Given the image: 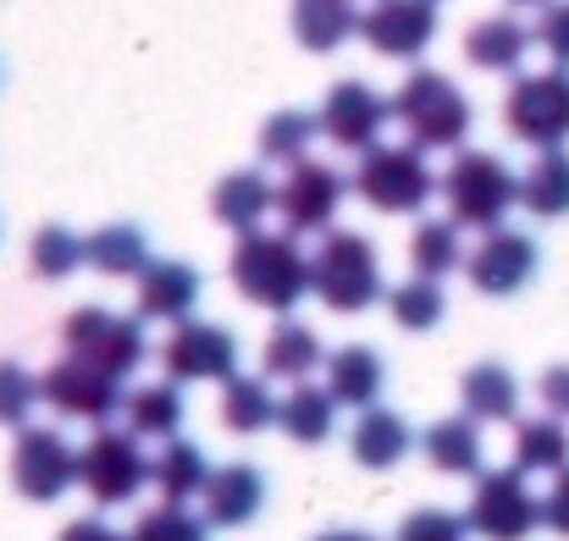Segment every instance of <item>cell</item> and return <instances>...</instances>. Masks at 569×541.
<instances>
[{
  "mask_svg": "<svg viewBox=\"0 0 569 541\" xmlns=\"http://www.w3.org/2000/svg\"><path fill=\"white\" fill-rule=\"evenodd\" d=\"M232 288L271 315H293L310 299V254L299 249L293 232H243L232 260H227Z\"/></svg>",
  "mask_w": 569,
  "mask_h": 541,
  "instance_id": "6da1fadb",
  "label": "cell"
},
{
  "mask_svg": "<svg viewBox=\"0 0 569 541\" xmlns=\"http://www.w3.org/2000/svg\"><path fill=\"white\" fill-rule=\"evenodd\" d=\"M310 293L332 310V315H360L387 299V277H381L377 243L349 232V227H332L321 232L316 254H310Z\"/></svg>",
  "mask_w": 569,
  "mask_h": 541,
  "instance_id": "7a4b0ae2",
  "label": "cell"
},
{
  "mask_svg": "<svg viewBox=\"0 0 569 541\" xmlns=\"http://www.w3.org/2000/svg\"><path fill=\"white\" fill-rule=\"evenodd\" d=\"M392 122L409 133L415 150H465L476 111H470L465 89H459L448 72L415 67V72L403 78V89L392 94Z\"/></svg>",
  "mask_w": 569,
  "mask_h": 541,
  "instance_id": "3957f363",
  "label": "cell"
},
{
  "mask_svg": "<svg viewBox=\"0 0 569 541\" xmlns=\"http://www.w3.org/2000/svg\"><path fill=\"white\" fill-rule=\"evenodd\" d=\"M437 193L448 199V216L470 232H492L509 221V210L520 204V178L503 156L492 150H453L448 172L437 178Z\"/></svg>",
  "mask_w": 569,
  "mask_h": 541,
  "instance_id": "277c9868",
  "label": "cell"
},
{
  "mask_svg": "<svg viewBox=\"0 0 569 541\" xmlns=\"http://www.w3.org/2000/svg\"><path fill=\"white\" fill-rule=\"evenodd\" d=\"M349 188L381 216H420L437 199V172L426 167V150L415 144H377L360 156Z\"/></svg>",
  "mask_w": 569,
  "mask_h": 541,
  "instance_id": "5b68a950",
  "label": "cell"
},
{
  "mask_svg": "<svg viewBox=\"0 0 569 541\" xmlns=\"http://www.w3.org/2000/svg\"><path fill=\"white\" fill-rule=\"evenodd\" d=\"M503 122L531 150H565L569 144V67L515 72V83L503 94Z\"/></svg>",
  "mask_w": 569,
  "mask_h": 541,
  "instance_id": "8992f818",
  "label": "cell"
},
{
  "mask_svg": "<svg viewBox=\"0 0 569 541\" xmlns=\"http://www.w3.org/2000/svg\"><path fill=\"white\" fill-rule=\"evenodd\" d=\"M61 349L78 354V360L111 370L117 381H128L139 364L150 360V338H144V321L139 315H117L106 304H83L67 315L61 327Z\"/></svg>",
  "mask_w": 569,
  "mask_h": 541,
  "instance_id": "52a82bcc",
  "label": "cell"
},
{
  "mask_svg": "<svg viewBox=\"0 0 569 541\" xmlns=\"http://www.w3.org/2000/svg\"><path fill=\"white\" fill-rule=\"evenodd\" d=\"M78 487H83L100 509L133 503V498L150 487V459H144L139 437L100 425V431L78 448Z\"/></svg>",
  "mask_w": 569,
  "mask_h": 541,
  "instance_id": "ba28073f",
  "label": "cell"
},
{
  "mask_svg": "<svg viewBox=\"0 0 569 541\" xmlns=\"http://www.w3.org/2000/svg\"><path fill=\"white\" fill-rule=\"evenodd\" d=\"M465 520H470V537L526 541L542 525V498L531 492V475H526L520 464H509V470H481Z\"/></svg>",
  "mask_w": 569,
  "mask_h": 541,
  "instance_id": "9c48e42d",
  "label": "cell"
},
{
  "mask_svg": "<svg viewBox=\"0 0 569 541\" xmlns=\"http://www.w3.org/2000/svg\"><path fill=\"white\" fill-rule=\"evenodd\" d=\"M11 487L28 503H56L78 487V448L56 425H22L11 442Z\"/></svg>",
  "mask_w": 569,
  "mask_h": 541,
  "instance_id": "30bf717a",
  "label": "cell"
},
{
  "mask_svg": "<svg viewBox=\"0 0 569 541\" xmlns=\"http://www.w3.org/2000/svg\"><path fill=\"white\" fill-rule=\"evenodd\" d=\"M355 188L349 178L338 172V167H327V161H293L288 167V178L277 188V210H282V227L293 232V238H321V232H332V221H338V210H343V199H349Z\"/></svg>",
  "mask_w": 569,
  "mask_h": 541,
  "instance_id": "8fae6325",
  "label": "cell"
},
{
  "mask_svg": "<svg viewBox=\"0 0 569 541\" xmlns=\"http://www.w3.org/2000/svg\"><path fill=\"white\" fill-rule=\"evenodd\" d=\"M537 271H542V249H537V238L520 232V227H492V232H481V243L465 254V277H470V288L487 293V299H515L520 288L537 282Z\"/></svg>",
  "mask_w": 569,
  "mask_h": 541,
  "instance_id": "7c38bea8",
  "label": "cell"
},
{
  "mask_svg": "<svg viewBox=\"0 0 569 541\" xmlns=\"http://www.w3.org/2000/svg\"><path fill=\"white\" fill-rule=\"evenodd\" d=\"M39 392H44V403H50L61 420H83V425H106L111 414H122V398H128L111 370L78 360V354L50 364V370L39 375Z\"/></svg>",
  "mask_w": 569,
  "mask_h": 541,
  "instance_id": "4fadbf2b",
  "label": "cell"
},
{
  "mask_svg": "<svg viewBox=\"0 0 569 541\" xmlns=\"http://www.w3.org/2000/svg\"><path fill=\"white\" fill-rule=\"evenodd\" d=\"M316 117H321V139H332L349 156H366V150H377L381 128L392 122V100H381L366 78H343L327 89Z\"/></svg>",
  "mask_w": 569,
  "mask_h": 541,
  "instance_id": "5bb4252c",
  "label": "cell"
},
{
  "mask_svg": "<svg viewBox=\"0 0 569 541\" xmlns=\"http://www.w3.org/2000/svg\"><path fill=\"white\" fill-rule=\"evenodd\" d=\"M161 364H167V375L178 387H189V381H227V375H238V338L227 327H216V321H193L189 315L161 343Z\"/></svg>",
  "mask_w": 569,
  "mask_h": 541,
  "instance_id": "9a60e30c",
  "label": "cell"
},
{
  "mask_svg": "<svg viewBox=\"0 0 569 541\" xmlns=\"http://www.w3.org/2000/svg\"><path fill=\"white\" fill-rule=\"evenodd\" d=\"M437 28H442L437 0H377V6H366V17H360V39H366L377 56H387V61H415V56H426L431 39H437Z\"/></svg>",
  "mask_w": 569,
  "mask_h": 541,
  "instance_id": "2e32d148",
  "label": "cell"
},
{
  "mask_svg": "<svg viewBox=\"0 0 569 541\" xmlns=\"http://www.w3.org/2000/svg\"><path fill=\"white\" fill-rule=\"evenodd\" d=\"M199 293H204V282H199V271L189 260H150L133 277V315L178 327V321H189L199 310Z\"/></svg>",
  "mask_w": 569,
  "mask_h": 541,
  "instance_id": "e0dca14e",
  "label": "cell"
},
{
  "mask_svg": "<svg viewBox=\"0 0 569 541\" xmlns=\"http://www.w3.org/2000/svg\"><path fill=\"white\" fill-rule=\"evenodd\" d=\"M266 509V475L254 464H221L204 481V520L216 531H243Z\"/></svg>",
  "mask_w": 569,
  "mask_h": 541,
  "instance_id": "ac0fdd59",
  "label": "cell"
},
{
  "mask_svg": "<svg viewBox=\"0 0 569 541\" xmlns=\"http://www.w3.org/2000/svg\"><path fill=\"white\" fill-rule=\"evenodd\" d=\"M420 453L437 475H481L487 470V437L470 414H442L420 431Z\"/></svg>",
  "mask_w": 569,
  "mask_h": 541,
  "instance_id": "d6986e66",
  "label": "cell"
},
{
  "mask_svg": "<svg viewBox=\"0 0 569 541\" xmlns=\"http://www.w3.org/2000/svg\"><path fill=\"white\" fill-rule=\"evenodd\" d=\"M415 448H420L415 425H409L398 409H381V403L360 409V420H355V431H349V453H355L360 470H392V464H403Z\"/></svg>",
  "mask_w": 569,
  "mask_h": 541,
  "instance_id": "ffe728a7",
  "label": "cell"
},
{
  "mask_svg": "<svg viewBox=\"0 0 569 541\" xmlns=\"http://www.w3.org/2000/svg\"><path fill=\"white\" fill-rule=\"evenodd\" d=\"M531 28L515 17V11H498V17H481L470 33H465V61L481 67V72H520L526 56H531Z\"/></svg>",
  "mask_w": 569,
  "mask_h": 541,
  "instance_id": "44dd1931",
  "label": "cell"
},
{
  "mask_svg": "<svg viewBox=\"0 0 569 541\" xmlns=\"http://www.w3.org/2000/svg\"><path fill=\"white\" fill-rule=\"evenodd\" d=\"M122 414H128V431H133L139 442H172V437L183 431V420H189V398H183V387L167 375V381L133 387V392L122 398Z\"/></svg>",
  "mask_w": 569,
  "mask_h": 541,
  "instance_id": "7402d4cb",
  "label": "cell"
},
{
  "mask_svg": "<svg viewBox=\"0 0 569 541\" xmlns=\"http://www.w3.org/2000/svg\"><path fill=\"white\" fill-rule=\"evenodd\" d=\"M459 403L470 420L481 425H503V420H520V375L498 360H481L465 370L459 381Z\"/></svg>",
  "mask_w": 569,
  "mask_h": 541,
  "instance_id": "603a6c76",
  "label": "cell"
},
{
  "mask_svg": "<svg viewBox=\"0 0 569 541\" xmlns=\"http://www.w3.org/2000/svg\"><path fill=\"white\" fill-rule=\"evenodd\" d=\"M327 392L338 398V409H355V414L381 403V392H387V364H381V354L366 349V343H349V349L327 354Z\"/></svg>",
  "mask_w": 569,
  "mask_h": 541,
  "instance_id": "cb8c5ba5",
  "label": "cell"
},
{
  "mask_svg": "<svg viewBox=\"0 0 569 541\" xmlns=\"http://www.w3.org/2000/svg\"><path fill=\"white\" fill-rule=\"evenodd\" d=\"M210 210L227 232L243 238V232H260V221L277 210V188H271L266 172H227L210 193Z\"/></svg>",
  "mask_w": 569,
  "mask_h": 541,
  "instance_id": "d4e9b609",
  "label": "cell"
},
{
  "mask_svg": "<svg viewBox=\"0 0 569 541\" xmlns=\"http://www.w3.org/2000/svg\"><path fill=\"white\" fill-rule=\"evenodd\" d=\"M360 0H293V39L310 56H332L360 33Z\"/></svg>",
  "mask_w": 569,
  "mask_h": 541,
  "instance_id": "484cf974",
  "label": "cell"
},
{
  "mask_svg": "<svg viewBox=\"0 0 569 541\" xmlns=\"http://www.w3.org/2000/svg\"><path fill=\"white\" fill-rule=\"evenodd\" d=\"M316 364H327V343L316 338V327L305 321H277L266 349H260V370L277 381H310Z\"/></svg>",
  "mask_w": 569,
  "mask_h": 541,
  "instance_id": "4316f807",
  "label": "cell"
},
{
  "mask_svg": "<svg viewBox=\"0 0 569 541\" xmlns=\"http://www.w3.org/2000/svg\"><path fill=\"white\" fill-rule=\"evenodd\" d=\"M156 254H150V238L139 232V227H128V221H111V227H94L89 238H83V266L89 271H100V277H139L144 266H150Z\"/></svg>",
  "mask_w": 569,
  "mask_h": 541,
  "instance_id": "83f0119b",
  "label": "cell"
},
{
  "mask_svg": "<svg viewBox=\"0 0 569 541\" xmlns=\"http://www.w3.org/2000/svg\"><path fill=\"white\" fill-rule=\"evenodd\" d=\"M277 409H282V398L271 392V375H227L221 381V409L216 414L232 437H254V431L277 425Z\"/></svg>",
  "mask_w": 569,
  "mask_h": 541,
  "instance_id": "f1b7e54d",
  "label": "cell"
},
{
  "mask_svg": "<svg viewBox=\"0 0 569 541\" xmlns=\"http://www.w3.org/2000/svg\"><path fill=\"white\" fill-rule=\"evenodd\" d=\"M204 481H210V459H204V448L189 442V437H172V442L150 459V487L161 492V503L204 498Z\"/></svg>",
  "mask_w": 569,
  "mask_h": 541,
  "instance_id": "f546056e",
  "label": "cell"
},
{
  "mask_svg": "<svg viewBox=\"0 0 569 541\" xmlns=\"http://www.w3.org/2000/svg\"><path fill=\"white\" fill-rule=\"evenodd\" d=\"M465 227L453 221V216H426L415 232H409V271L415 277H431V282H442L448 271H465V238H459Z\"/></svg>",
  "mask_w": 569,
  "mask_h": 541,
  "instance_id": "4dcf8cb0",
  "label": "cell"
},
{
  "mask_svg": "<svg viewBox=\"0 0 569 541\" xmlns=\"http://www.w3.org/2000/svg\"><path fill=\"white\" fill-rule=\"evenodd\" d=\"M277 425L299 442V448H321L338 431V398L316 381H293V392L277 409Z\"/></svg>",
  "mask_w": 569,
  "mask_h": 541,
  "instance_id": "1f68e13d",
  "label": "cell"
},
{
  "mask_svg": "<svg viewBox=\"0 0 569 541\" xmlns=\"http://www.w3.org/2000/svg\"><path fill=\"white\" fill-rule=\"evenodd\" d=\"M515 464L526 475H559L569 464V420L559 414L515 420Z\"/></svg>",
  "mask_w": 569,
  "mask_h": 541,
  "instance_id": "d6a6232c",
  "label": "cell"
},
{
  "mask_svg": "<svg viewBox=\"0 0 569 541\" xmlns=\"http://www.w3.org/2000/svg\"><path fill=\"white\" fill-rule=\"evenodd\" d=\"M520 204H526L537 221L569 216V150H537L531 172L520 178Z\"/></svg>",
  "mask_w": 569,
  "mask_h": 541,
  "instance_id": "836d02e7",
  "label": "cell"
},
{
  "mask_svg": "<svg viewBox=\"0 0 569 541\" xmlns=\"http://www.w3.org/2000/svg\"><path fill=\"white\" fill-rule=\"evenodd\" d=\"M387 315H392L403 332H431V327L448 315V293H442V282H431V277H403L398 288H387Z\"/></svg>",
  "mask_w": 569,
  "mask_h": 541,
  "instance_id": "e575fe53",
  "label": "cell"
},
{
  "mask_svg": "<svg viewBox=\"0 0 569 541\" xmlns=\"http://www.w3.org/2000/svg\"><path fill=\"white\" fill-rule=\"evenodd\" d=\"M316 133H321V117H316V111H277V117H266V128H260V161L293 167V161L310 156Z\"/></svg>",
  "mask_w": 569,
  "mask_h": 541,
  "instance_id": "d590c367",
  "label": "cell"
},
{
  "mask_svg": "<svg viewBox=\"0 0 569 541\" xmlns=\"http://www.w3.org/2000/svg\"><path fill=\"white\" fill-rule=\"evenodd\" d=\"M28 266L44 282H67V277L83 271V238L72 227H39L33 243H28Z\"/></svg>",
  "mask_w": 569,
  "mask_h": 541,
  "instance_id": "8d00e7d4",
  "label": "cell"
},
{
  "mask_svg": "<svg viewBox=\"0 0 569 541\" xmlns=\"http://www.w3.org/2000/svg\"><path fill=\"white\" fill-rule=\"evenodd\" d=\"M128 541H210V520L189 514V503H156L133 520Z\"/></svg>",
  "mask_w": 569,
  "mask_h": 541,
  "instance_id": "74e56055",
  "label": "cell"
},
{
  "mask_svg": "<svg viewBox=\"0 0 569 541\" xmlns=\"http://www.w3.org/2000/svg\"><path fill=\"white\" fill-rule=\"evenodd\" d=\"M39 403H44L39 375H33L28 364L0 360V425H11V431L33 425V409H39Z\"/></svg>",
  "mask_w": 569,
  "mask_h": 541,
  "instance_id": "f35d334b",
  "label": "cell"
},
{
  "mask_svg": "<svg viewBox=\"0 0 569 541\" xmlns=\"http://www.w3.org/2000/svg\"><path fill=\"white\" fill-rule=\"evenodd\" d=\"M465 537H470L465 514H453V509H415V514H403V525H398L392 541H465Z\"/></svg>",
  "mask_w": 569,
  "mask_h": 541,
  "instance_id": "ab89813d",
  "label": "cell"
},
{
  "mask_svg": "<svg viewBox=\"0 0 569 541\" xmlns=\"http://www.w3.org/2000/svg\"><path fill=\"white\" fill-rule=\"evenodd\" d=\"M531 39H537V50H542L553 67H569V0H548V6H542Z\"/></svg>",
  "mask_w": 569,
  "mask_h": 541,
  "instance_id": "60d3db41",
  "label": "cell"
},
{
  "mask_svg": "<svg viewBox=\"0 0 569 541\" xmlns=\"http://www.w3.org/2000/svg\"><path fill=\"white\" fill-rule=\"evenodd\" d=\"M542 525H548L553 537L569 541V464L553 475V487H548V498H542Z\"/></svg>",
  "mask_w": 569,
  "mask_h": 541,
  "instance_id": "b9f144b4",
  "label": "cell"
},
{
  "mask_svg": "<svg viewBox=\"0 0 569 541\" xmlns=\"http://www.w3.org/2000/svg\"><path fill=\"white\" fill-rule=\"evenodd\" d=\"M537 398H542V409H548V414L569 420V364H548V370H542Z\"/></svg>",
  "mask_w": 569,
  "mask_h": 541,
  "instance_id": "7bdbcfd3",
  "label": "cell"
},
{
  "mask_svg": "<svg viewBox=\"0 0 569 541\" xmlns=\"http://www.w3.org/2000/svg\"><path fill=\"white\" fill-rule=\"evenodd\" d=\"M56 541H128V537H122V531H111L106 520L83 514V520H72V525H67V531H61Z\"/></svg>",
  "mask_w": 569,
  "mask_h": 541,
  "instance_id": "ee69618b",
  "label": "cell"
},
{
  "mask_svg": "<svg viewBox=\"0 0 569 541\" xmlns=\"http://www.w3.org/2000/svg\"><path fill=\"white\" fill-rule=\"evenodd\" d=\"M316 541H381V537H371V531H321Z\"/></svg>",
  "mask_w": 569,
  "mask_h": 541,
  "instance_id": "f6af8a7d",
  "label": "cell"
},
{
  "mask_svg": "<svg viewBox=\"0 0 569 541\" xmlns=\"http://www.w3.org/2000/svg\"><path fill=\"white\" fill-rule=\"evenodd\" d=\"M509 6H548V0H509Z\"/></svg>",
  "mask_w": 569,
  "mask_h": 541,
  "instance_id": "bcb514c9",
  "label": "cell"
}]
</instances>
